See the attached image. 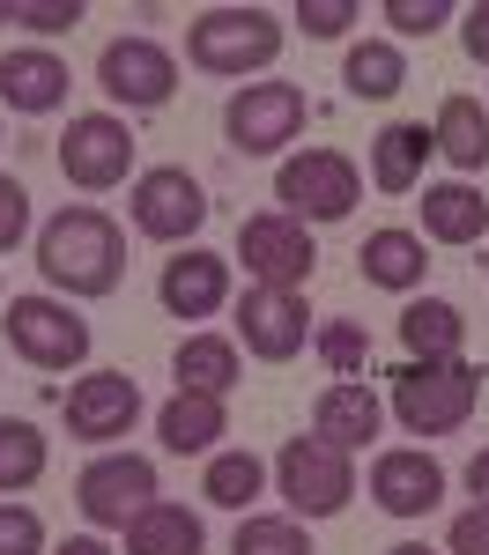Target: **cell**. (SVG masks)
I'll return each mask as SVG.
<instances>
[{"mask_svg": "<svg viewBox=\"0 0 489 555\" xmlns=\"http://www.w3.org/2000/svg\"><path fill=\"white\" fill-rule=\"evenodd\" d=\"M171 371H178V392H208V400H230V385L245 378L237 341H222V334H185Z\"/></svg>", "mask_w": 489, "mask_h": 555, "instance_id": "cell-24", "label": "cell"}, {"mask_svg": "<svg viewBox=\"0 0 489 555\" xmlns=\"http://www.w3.org/2000/svg\"><path fill=\"white\" fill-rule=\"evenodd\" d=\"M8 348L38 371H75L89 363V319L67 297H8Z\"/></svg>", "mask_w": 489, "mask_h": 555, "instance_id": "cell-6", "label": "cell"}, {"mask_svg": "<svg viewBox=\"0 0 489 555\" xmlns=\"http://www.w3.org/2000/svg\"><path fill=\"white\" fill-rule=\"evenodd\" d=\"M274 489H282V504L297 518H334V512H349V496H356V460L342 444H326V437H289L274 452Z\"/></svg>", "mask_w": 489, "mask_h": 555, "instance_id": "cell-4", "label": "cell"}, {"mask_svg": "<svg viewBox=\"0 0 489 555\" xmlns=\"http://www.w3.org/2000/svg\"><path fill=\"white\" fill-rule=\"evenodd\" d=\"M430 156H438V133L423 127V119H394L371 141V185L378 193H415L423 171H430Z\"/></svg>", "mask_w": 489, "mask_h": 555, "instance_id": "cell-20", "label": "cell"}, {"mask_svg": "<svg viewBox=\"0 0 489 555\" xmlns=\"http://www.w3.org/2000/svg\"><path fill=\"white\" fill-rule=\"evenodd\" d=\"M52 555H112V548H104L96 533H75V541H60V548H52Z\"/></svg>", "mask_w": 489, "mask_h": 555, "instance_id": "cell-40", "label": "cell"}, {"mask_svg": "<svg viewBox=\"0 0 489 555\" xmlns=\"http://www.w3.org/2000/svg\"><path fill=\"white\" fill-rule=\"evenodd\" d=\"M75 504H82L89 526L127 533L133 518L156 504V460H141V452H96V460L75 474Z\"/></svg>", "mask_w": 489, "mask_h": 555, "instance_id": "cell-8", "label": "cell"}, {"mask_svg": "<svg viewBox=\"0 0 489 555\" xmlns=\"http://www.w3.org/2000/svg\"><path fill=\"white\" fill-rule=\"evenodd\" d=\"M311 348H319V363H326L334 378H363V363H371V334H363L356 319H326V326L311 334Z\"/></svg>", "mask_w": 489, "mask_h": 555, "instance_id": "cell-31", "label": "cell"}, {"mask_svg": "<svg viewBox=\"0 0 489 555\" xmlns=\"http://www.w3.org/2000/svg\"><path fill=\"white\" fill-rule=\"evenodd\" d=\"M386 23L400 38H430L438 23H452V0H386Z\"/></svg>", "mask_w": 489, "mask_h": 555, "instance_id": "cell-34", "label": "cell"}, {"mask_svg": "<svg viewBox=\"0 0 489 555\" xmlns=\"http://www.w3.org/2000/svg\"><path fill=\"white\" fill-rule=\"evenodd\" d=\"M230 555H311V533L305 518H237V533H230Z\"/></svg>", "mask_w": 489, "mask_h": 555, "instance_id": "cell-30", "label": "cell"}, {"mask_svg": "<svg viewBox=\"0 0 489 555\" xmlns=\"http://www.w3.org/2000/svg\"><path fill=\"white\" fill-rule=\"evenodd\" d=\"M356 23V0H297V30L305 38H342Z\"/></svg>", "mask_w": 489, "mask_h": 555, "instance_id": "cell-36", "label": "cell"}, {"mask_svg": "<svg viewBox=\"0 0 489 555\" xmlns=\"http://www.w3.org/2000/svg\"><path fill=\"white\" fill-rule=\"evenodd\" d=\"M467 489H475V504H489V444L467 460Z\"/></svg>", "mask_w": 489, "mask_h": 555, "instance_id": "cell-39", "label": "cell"}, {"mask_svg": "<svg viewBox=\"0 0 489 555\" xmlns=\"http://www.w3.org/2000/svg\"><path fill=\"white\" fill-rule=\"evenodd\" d=\"M371 504L386 518H430L445 504V467L423 444H394L371 460Z\"/></svg>", "mask_w": 489, "mask_h": 555, "instance_id": "cell-13", "label": "cell"}, {"mask_svg": "<svg viewBox=\"0 0 489 555\" xmlns=\"http://www.w3.org/2000/svg\"><path fill=\"white\" fill-rule=\"evenodd\" d=\"M378 423H386V400L363 378H334L319 392V408H311V437H326V444H342V452H363V444L378 437Z\"/></svg>", "mask_w": 489, "mask_h": 555, "instance_id": "cell-18", "label": "cell"}, {"mask_svg": "<svg viewBox=\"0 0 489 555\" xmlns=\"http://www.w3.org/2000/svg\"><path fill=\"white\" fill-rule=\"evenodd\" d=\"M363 282L371 289H394V297H415L423 289V274H430V253H423V230H371L363 237Z\"/></svg>", "mask_w": 489, "mask_h": 555, "instance_id": "cell-21", "label": "cell"}, {"mask_svg": "<svg viewBox=\"0 0 489 555\" xmlns=\"http://www.w3.org/2000/svg\"><path fill=\"white\" fill-rule=\"evenodd\" d=\"M127 215H133V230L156 237V245H193L201 222H208V185L193 171H178V164H156V171L133 178Z\"/></svg>", "mask_w": 489, "mask_h": 555, "instance_id": "cell-7", "label": "cell"}, {"mask_svg": "<svg viewBox=\"0 0 489 555\" xmlns=\"http://www.w3.org/2000/svg\"><path fill=\"white\" fill-rule=\"evenodd\" d=\"M133 423H141V385L127 371H89V378H75V392H67V437L112 444Z\"/></svg>", "mask_w": 489, "mask_h": 555, "instance_id": "cell-15", "label": "cell"}, {"mask_svg": "<svg viewBox=\"0 0 489 555\" xmlns=\"http://www.w3.org/2000/svg\"><path fill=\"white\" fill-rule=\"evenodd\" d=\"M0 555H44V518L30 504H0Z\"/></svg>", "mask_w": 489, "mask_h": 555, "instance_id": "cell-33", "label": "cell"}, {"mask_svg": "<svg viewBox=\"0 0 489 555\" xmlns=\"http://www.w3.org/2000/svg\"><path fill=\"white\" fill-rule=\"evenodd\" d=\"M430 133H438V156L452 164V171H482L489 164V112L475 104V96H445Z\"/></svg>", "mask_w": 489, "mask_h": 555, "instance_id": "cell-26", "label": "cell"}, {"mask_svg": "<svg viewBox=\"0 0 489 555\" xmlns=\"http://www.w3.org/2000/svg\"><path fill=\"white\" fill-rule=\"evenodd\" d=\"M0 23H8V0H0Z\"/></svg>", "mask_w": 489, "mask_h": 555, "instance_id": "cell-42", "label": "cell"}, {"mask_svg": "<svg viewBox=\"0 0 489 555\" xmlns=\"http://www.w3.org/2000/svg\"><path fill=\"white\" fill-rule=\"evenodd\" d=\"M44 460H52L44 429L23 423V415H8V423H0V496H23L30 481H44Z\"/></svg>", "mask_w": 489, "mask_h": 555, "instance_id": "cell-29", "label": "cell"}, {"mask_svg": "<svg viewBox=\"0 0 489 555\" xmlns=\"http://www.w3.org/2000/svg\"><path fill=\"white\" fill-rule=\"evenodd\" d=\"M305 119H311V104L297 82H245L230 96V112H222V133H230L237 156H274V149H289L305 133Z\"/></svg>", "mask_w": 489, "mask_h": 555, "instance_id": "cell-9", "label": "cell"}, {"mask_svg": "<svg viewBox=\"0 0 489 555\" xmlns=\"http://www.w3.org/2000/svg\"><path fill=\"white\" fill-rule=\"evenodd\" d=\"M460 44H467L475 67H489V0H475V8L460 15Z\"/></svg>", "mask_w": 489, "mask_h": 555, "instance_id": "cell-38", "label": "cell"}, {"mask_svg": "<svg viewBox=\"0 0 489 555\" xmlns=\"http://www.w3.org/2000/svg\"><path fill=\"white\" fill-rule=\"evenodd\" d=\"M82 15H89L82 0H8V23H23V30H38V38H67Z\"/></svg>", "mask_w": 489, "mask_h": 555, "instance_id": "cell-32", "label": "cell"}, {"mask_svg": "<svg viewBox=\"0 0 489 555\" xmlns=\"http://www.w3.org/2000/svg\"><path fill=\"white\" fill-rule=\"evenodd\" d=\"M489 237V201L467 178L423 185V245H482Z\"/></svg>", "mask_w": 489, "mask_h": 555, "instance_id": "cell-19", "label": "cell"}, {"mask_svg": "<svg viewBox=\"0 0 489 555\" xmlns=\"http://www.w3.org/2000/svg\"><path fill=\"white\" fill-rule=\"evenodd\" d=\"M386 555H438V548H423V541H400V548H386Z\"/></svg>", "mask_w": 489, "mask_h": 555, "instance_id": "cell-41", "label": "cell"}, {"mask_svg": "<svg viewBox=\"0 0 489 555\" xmlns=\"http://www.w3.org/2000/svg\"><path fill=\"white\" fill-rule=\"evenodd\" d=\"M445 555H489V504H467L445 533Z\"/></svg>", "mask_w": 489, "mask_h": 555, "instance_id": "cell-37", "label": "cell"}, {"mask_svg": "<svg viewBox=\"0 0 489 555\" xmlns=\"http://www.w3.org/2000/svg\"><path fill=\"white\" fill-rule=\"evenodd\" d=\"M38 274L60 297H112L127 274V237L104 208H60L38 230Z\"/></svg>", "mask_w": 489, "mask_h": 555, "instance_id": "cell-1", "label": "cell"}, {"mask_svg": "<svg viewBox=\"0 0 489 555\" xmlns=\"http://www.w3.org/2000/svg\"><path fill=\"white\" fill-rule=\"evenodd\" d=\"M67 89H75V75H67V60H60V52H44V44L0 52V104H8V112L44 119V112H60V104H67Z\"/></svg>", "mask_w": 489, "mask_h": 555, "instance_id": "cell-17", "label": "cell"}, {"mask_svg": "<svg viewBox=\"0 0 489 555\" xmlns=\"http://www.w3.org/2000/svg\"><path fill=\"white\" fill-rule=\"evenodd\" d=\"M482 378H489V371H475L467 356H445V363H400L386 408H394V423L408 429V437H452V429H467V415H475Z\"/></svg>", "mask_w": 489, "mask_h": 555, "instance_id": "cell-2", "label": "cell"}, {"mask_svg": "<svg viewBox=\"0 0 489 555\" xmlns=\"http://www.w3.org/2000/svg\"><path fill=\"white\" fill-rule=\"evenodd\" d=\"M237 259H245L253 289H305L311 267H319V245H311L305 222L267 208V215H245V222H237Z\"/></svg>", "mask_w": 489, "mask_h": 555, "instance_id": "cell-10", "label": "cell"}, {"mask_svg": "<svg viewBox=\"0 0 489 555\" xmlns=\"http://www.w3.org/2000/svg\"><path fill=\"white\" fill-rule=\"evenodd\" d=\"M60 171H67V185H82V193L127 185L133 127L119 119V112H82V119H67V133H60Z\"/></svg>", "mask_w": 489, "mask_h": 555, "instance_id": "cell-11", "label": "cell"}, {"mask_svg": "<svg viewBox=\"0 0 489 555\" xmlns=\"http://www.w3.org/2000/svg\"><path fill=\"white\" fill-rule=\"evenodd\" d=\"M96 89L127 112H164L178 96V60L156 38H112L96 52Z\"/></svg>", "mask_w": 489, "mask_h": 555, "instance_id": "cell-12", "label": "cell"}, {"mask_svg": "<svg viewBox=\"0 0 489 555\" xmlns=\"http://www.w3.org/2000/svg\"><path fill=\"white\" fill-rule=\"evenodd\" d=\"M201 496L222 504V512H253L267 496V467L253 452H208V474H201Z\"/></svg>", "mask_w": 489, "mask_h": 555, "instance_id": "cell-28", "label": "cell"}, {"mask_svg": "<svg viewBox=\"0 0 489 555\" xmlns=\"http://www.w3.org/2000/svg\"><path fill=\"white\" fill-rule=\"evenodd\" d=\"M282 15L274 8H208V15H193V30H185V60L201 67V75H260L282 60Z\"/></svg>", "mask_w": 489, "mask_h": 555, "instance_id": "cell-3", "label": "cell"}, {"mask_svg": "<svg viewBox=\"0 0 489 555\" xmlns=\"http://www.w3.org/2000/svg\"><path fill=\"white\" fill-rule=\"evenodd\" d=\"M156 437H164V452H216V437H230V408L208 400V392H171L164 408H156Z\"/></svg>", "mask_w": 489, "mask_h": 555, "instance_id": "cell-23", "label": "cell"}, {"mask_svg": "<svg viewBox=\"0 0 489 555\" xmlns=\"http://www.w3.org/2000/svg\"><path fill=\"white\" fill-rule=\"evenodd\" d=\"M237 334H245V356L260 363H289L311 334V311L305 289H245L237 297Z\"/></svg>", "mask_w": 489, "mask_h": 555, "instance_id": "cell-14", "label": "cell"}, {"mask_svg": "<svg viewBox=\"0 0 489 555\" xmlns=\"http://www.w3.org/2000/svg\"><path fill=\"white\" fill-rule=\"evenodd\" d=\"M274 201L289 222H349L356 201H363V171H356L342 149H305L274 171Z\"/></svg>", "mask_w": 489, "mask_h": 555, "instance_id": "cell-5", "label": "cell"}, {"mask_svg": "<svg viewBox=\"0 0 489 555\" xmlns=\"http://www.w3.org/2000/svg\"><path fill=\"white\" fill-rule=\"evenodd\" d=\"M400 348H408V363H445V356H460L467 348V311L445 297H415L400 311Z\"/></svg>", "mask_w": 489, "mask_h": 555, "instance_id": "cell-22", "label": "cell"}, {"mask_svg": "<svg viewBox=\"0 0 489 555\" xmlns=\"http://www.w3.org/2000/svg\"><path fill=\"white\" fill-rule=\"evenodd\" d=\"M342 82H349L356 104H386V96H400V82H408V60H400V44L363 38V44H349V60H342Z\"/></svg>", "mask_w": 489, "mask_h": 555, "instance_id": "cell-27", "label": "cell"}, {"mask_svg": "<svg viewBox=\"0 0 489 555\" xmlns=\"http://www.w3.org/2000/svg\"><path fill=\"white\" fill-rule=\"evenodd\" d=\"M30 237V193H23V178L0 171V253H15Z\"/></svg>", "mask_w": 489, "mask_h": 555, "instance_id": "cell-35", "label": "cell"}, {"mask_svg": "<svg viewBox=\"0 0 489 555\" xmlns=\"http://www.w3.org/2000/svg\"><path fill=\"white\" fill-rule=\"evenodd\" d=\"M208 548V526L201 512H185V504H149V512L127 526V555H201Z\"/></svg>", "mask_w": 489, "mask_h": 555, "instance_id": "cell-25", "label": "cell"}, {"mask_svg": "<svg viewBox=\"0 0 489 555\" xmlns=\"http://www.w3.org/2000/svg\"><path fill=\"white\" fill-rule=\"evenodd\" d=\"M156 297H164L171 319H216L222 304H230V259L208 253V245H185L178 259H164Z\"/></svg>", "mask_w": 489, "mask_h": 555, "instance_id": "cell-16", "label": "cell"}]
</instances>
